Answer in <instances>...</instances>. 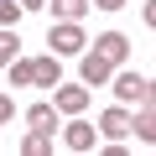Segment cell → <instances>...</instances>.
Masks as SVG:
<instances>
[{
    "mask_svg": "<svg viewBox=\"0 0 156 156\" xmlns=\"http://www.w3.org/2000/svg\"><path fill=\"white\" fill-rule=\"evenodd\" d=\"M94 52H99V57H104V62H109V68H120V62H125V57H130V42H125V37H120V31H104V37H99V42H94Z\"/></svg>",
    "mask_w": 156,
    "mask_h": 156,
    "instance_id": "5",
    "label": "cell"
},
{
    "mask_svg": "<svg viewBox=\"0 0 156 156\" xmlns=\"http://www.w3.org/2000/svg\"><path fill=\"white\" fill-rule=\"evenodd\" d=\"M130 135H135L140 146H151V140H156V115H151V99L140 104V115H130Z\"/></svg>",
    "mask_w": 156,
    "mask_h": 156,
    "instance_id": "6",
    "label": "cell"
},
{
    "mask_svg": "<svg viewBox=\"0 0 156 156\" xmlns=\"http://www.w3.org/2000/svg\"><path fill=\"white\" fill-rule=\"evenodd\" d=\"M109 73H115V68H109V62H104L99 52H83V83H89V89L109 83Z\"/></svg>",
    "mask_w": 156,
    "mask_h": 156,
    "instance_id": "7",
    "label": "cell"
},
{
    "mask_svg": "<svg viewBox=\"0 0 156 156\" xmlns=\"http://www.w3.org/2000/svg\"><path fill=\"white\" fill-rule=\"evenodd\" d=\"M26 125L42 130V135H52V130H57V109H52V104H31V109H26Z\"/></svg>",
    "mask_w": 156,
    "mask_h": 156,
    "instance_id": "10",
    "label": "cell"
},
{
    "mask_svg": "<svg viewBox=\"0 0 156 156\" xmlns=\"http://www.w3.org/2000/svg\"><path fill=\"white\" fill-rule=\"evenodd\" d=\"M47 47H52V57H73V52L89 47V37H83V26H78V21H62V26L47 31Z\"/></svg>",
    "mask_w": 156,
    "mask_h": 156,
    "instance_id": "1",
    "label": "cell"
},
{
    "mask_svg": "<svg viewBox=\"0 0 156 156\" xmlns=\"http://www.w3.org/2000/svg\"><path fill=\"white\" fill-rule=\"evenodd\" d=\"M31 78H37L42 89H57V83H62V68H57V57H37V62H31Z\"/></svg>",
    "mask_w": 156,
    "mask_h": 156,
    "instance_id": "9",
    "label": "cell"
},
{
    "mask_svg": "<svg viewBox=\"0 0 156 156\" xmlns=\"http://www.w3.org/2000/svg\"><path fill=\"white\" fill-rule=\"evenodd\" d=\"M94 5H99V11H120L125 0H94Z\"/></svg>",
    "mask_w": 156,
    "mask_h": 156,
    "instance_id": "17",
    "label": "cell"
},
{
    "mask_svg": "<svg viewBox=\"0 0 156 156\" xmlns=\"http://www.w3.org/2000/svg\"><path fill=\"white\" fill-rule=\"evenodd\" d=\"M47 151H52V135H42V130H31L21 140V156H47Z\"/></svg>",
    "mask_w": 156,
    "mask_h": 156,
    "instance_id": "12",
    "label": "cell"
},
{
    "mask_svg": "<svg viewBox=\"0 0 156 156\" xmlns=\"http://www.w3.org/2000/svg\"><path fill=\"white\" fill-rule=\"evenodd\" d=\"M99 130H104L109 140H125V135H130V115H125V109H104V115H99Z\"/></svg>",
    "mask_w": 156,
    "mask_h": 156,
    "instance_id": "8",
    "label": "cell"
},
{
    "mask_svg": "<svg viewBox=\"0 0 156 156\" xmlns=\"http://www.w3.org/2000/svg\"><path fill=\"white\" fill-rule=\"evenodd\" d=\"M11 83H16V89H31V83H37V78H31V62H26V57H16V62H11Z\"/></svg>",
    "mask_w": 156,
    "mask_h": 156,
    "instance_id": "14",
    "label": "cell"
},
{
    "mask_svg": "<svg viewBox=\"0 0 156 156\" xmlns=\"http://www.w3.org/2000/svg\"><path fill=\"white\" fill-rule=\"evenodd\" d=\"M52 11H57L62 21H78V16L89 11V0H52Z\"/></svg>",
    "mask_w": 156,
    "mask_h": 156,
    "instance_id": "13",
    "label": "cell"
},
{
    "mask_svg": "<svg viewBox=\"0 0 156 156\" xmlns=\"http://www.w3.org/2000/svg\"><path fill=\"white\" fill-rule=\"evenodd\" d=\"M57 130H62L68 151H94V135H99V130H94L89 120H68V125H57Z\"/></svg>",
    "mask_w": 156,
    "mask_h": 156,
    "instance_id": "4",
    "label": "cell"
},
{
    "mask_svg": "<svg viewBox=\"0 0 156 156\" xmlns=\"http://www.w3.org/2000/svg\"><path fill=\"white\" fill-rule=\"evenodd\" d=\"M16 5H21V11H37V5H47V0H16Z\"/></svg>",
    "mask_w": 156,
    "mask_h": 156,
    "instance_id": "18",
    "label": "cell"
},
{
    "mask_svg": "<svg viewBox=\"0 0 156 156\" xmlns=\"http://www.w3.org/2000/svg\"><path fill=\"white\" fill-rule=\"evenodd\" d=\"M11 115H16V104H11V94H0V125H5Z\"/></svg>",
    "mask_w": 156,
    "mask_h": 156,
    "instance_id": "16",
    "label": "cell"
},
{
    "mask_svg": "<svg viewBox=\"0 0 156 156\" xmlns=\"http://www.w3.org/2000/svg\"><path fill=\"white\" fill-rule=\"evenodd\" d=\"M115 94H120L125 104H146V99H151V83H146L140 73L125 68V73H115Z\"/></svg>",
    "mask_w": 156,
    "mask_h": 156,
    "instance_id": "2",
    "label": "cell"
},
{
    "mask_svg": "<svg viewBox=\"0 0 156 156\" xmlns=\"http://www.w3.org/2000/svg\"><path fill=\"white\" fill-rule=\"evenodd\" d=\"M21 21V5H16V0H0V26H16Z\"/></svg>",
    "mask_w": 156,
    "mask_h": 156,
    "instance_id": "15",
    "label": "cell"
},
{
    "mask_svg": "<svg viewBox=\"0 0 156 156\" xmlns=\"http://www.w3.org/2000/svg\"><path fill=\"white\" fill-rule=\"evenodd\" d=\"M16 57H21V37H16V31H5V26H0V68H11Z\"/></svg>",
    "mask_w": 156,
    "mask_h": 156,
    "instance_id": "11",
    "label": "cell"
},
{
    "mask_svg": "<svg viewBox=\"0 0 156 156\" xmlns=\"http://www.w3.org/2000/svg\"><path fill=\"white\" fill-rule=\"evenodd\" d=\"M52 109H57V115H83V109H89V89H78V83H57Z\"/></svg>",
    "mask_w": 156,
    "mask_h": 156,
    "instance_id": "3",
    "label": "cell"
}]
</instances>
